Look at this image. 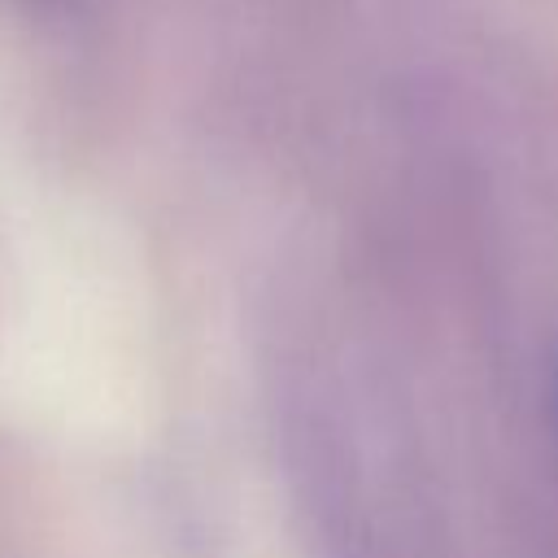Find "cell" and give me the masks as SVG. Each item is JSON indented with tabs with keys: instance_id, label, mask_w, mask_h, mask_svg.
<instances>
[{
	"instance_id": "1",
	"label": "cell",
	"mask_w": 558,
	"mask_h": 558,
	"mask_svg": "<svg viewBox=\"0 0 558 558\" xmlns=\"http://www.w3.org/2000/svg\"><path fill=\"white\" fill-rule=\"evenodd\" d=\"M549 423H554V440H558V353L549 357Z\"/></svg>"
}]
</instances>
